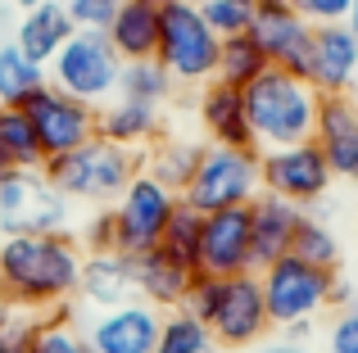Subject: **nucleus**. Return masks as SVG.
<instances>
[{
    "label": "nucleus",
    "instance_id": "f257e3e1",
    "mask_svg": "<svg viewBox=\"0 0 358 353\" xmlns=\"http://www.w3.org/2000/svg\"><path fill=\"white\" fill-rule=\"evenodd\" d=\"M82 249L69 231L0 240V299L18 313H50L78 294Z\"/></svg>",
    "mask_w": 358,
    "mask_h": 353
},
{
    "label": "nucleus",
    "instance_id": "f03ea898",
    "mask_svg": "<svg viewBox=\"0 0 358 353\" xmlns=\"http://www.w3.org/2000/svg\"><path fill=\"white\" fill-rule=\"evenodd\" d=\"M186 308L209 326V336H213L218 349H236V353L254 349L272 331L259 272H241V276L195 272L191 294H186Z\"/></svg>",
    "mask_w": 358,
    "mask_h": 353
},
{
    "label": "nucleus",
    "instance_id": "7ed1b4c3",
    "mask_svg": "<svg viewBox=\"0 0 358 353\" xmlns=\"http://www.w3.org/2000/svg\"><path fill=\"white\" fill-rule=\"evenodd\" d=\"M317 105H322V96H317V87L308 77H295L286 68H268L259 82L245 87L254 145L259 150H277V145L313 141Z\"/></svg>",
    "mask_w": 358,
    "mask_h": 353
},
{
    "label": "nucleus",
    "instance_id": "20e7f679",
    "mask_svg": "<svg viewBox=\"0 0 358 353\" xmlns=\"http://www.w3.org/2000/svg\"><path fill=\"white\" fill-rule=\"evenodd\" d=\"M45 176L55 181V190L64 200H82V204H114L122 195V186L141 172V154L127 145H114L105 136H91L87 145L69 154L45 159Z\"/></svg>",
    "mask_w": 358,
    "mask_h": 353
},
{
    "label": "nucleus",
    "instance_id": "39448f33",
    "mask_svg": "<svg viewBox=\"0 0 358 353\" xmlns=\"http://www.w3.org/2000/svg\"><path fill=\"white\" fill-rule=\"evenodd\" d=\"M218 45L222 36L204 23L200 5L191 0H168L159 14V50L155 59L168 68L177 87H204L218 77Z\"/></svg>",
    "mask_w": 358,
    "mask_h": 353
},
{
    "label": "nucleus",
    "instance_id": "423d86ee",
    "mask_svg": "<svg viewBox=\"0 0 358 353\" xmlns=\"http://www.w3.org/2000/svg\"><path fill=\"white\" fill-rule=\"evenodd\" d=\"M263 195L259 176V150H231V145H204L195 176L186 181L182 200L200 213H222V209H245Z\"/></svg>",
    "mask_w": 358,
    "mask_h": 353
},
{
    "label": "nucleus",
    "instance_id": "0eeeda50",
    "mask_svg": "<svg viewBox=\"0 0 358 353\" xmlns=\"http://www.w3.org/2000/svg\"><path fill=\"white\" fill-rule=\"evenodd\" d=\"M341 276L331 267L304 263L299 254H281L277 263L259 267L263 303H268L272 326H290V322H313L322 308H331V290Z\"/></svg>",
    "mask_w": 358,
    "mask_h": 353
},
{
    "label": "nucleus",
    "instance_id": "6e6552de",
    "mask_svg": "<svg viewBox=\"0 0 358 353\" xmlns=\"http://www.w3.org/2000/svg\"><path fill=\"white\" fill-rule=\"evenodd\" d=\"M50 87L69 91V96L87 100V105H105L118 96V77H122V59L109 45L105 32H73L69 45L50 59Z\"/></svg>",
    "mask_w": 358,
    "mask_h": 353
},
{
    "label": "nucleus",
    "instance_id": "1a4fd4ad",
    "mask_svg": "<svg viewBox=\"0 0 358 353\" xmlns=\"http://www.w3.org/2000/svg\"><path fill=\"white\" fill-rule=\"evenodd\" d=\"M177 200H182V195L168 190L164 181H155V176L141 168L127 186H122L114 209H109L114 213V254L136 258V254H145V249H159Z\"/></svg>",
    "mask_w": 358,
    "mask_h": 353
},
{
    "label": "nucleus",
    "instance_id": "9d476101",
    "mask_svg": "<svg viewBox=\"0 0 358 353\" xmlns=\"http://www.w3.org/2000/svg\"><path fill=\"white\" fill-rule=\"evenodd\" d=\"M69 204L41 168H9L0 181V236H50L69 227Z\"/></svg>",
    "mask_w": 358,
    "mask_h": 353
},
{
    "label": "nucleus",
    "instance_id": "9b49d317",
    "mask_svg": "<svg viewBox=\"0 0 358 353\" xmlns=\"http://www.w3.org/2000/svg\"><path fill=\"white\" fill-rule=\"evenodd\" d=\"M18 109L27 114V123H32L45 159L69 154V150H78V145H87L91 136H96V114L100 109L87 105V100H78V96H69V91H59V87H50V82H45L41 91H32Z\"/></svg>",
    "mask_w": 358,
    "mask_h": 353
},
{
    "label": "nucleus",
    "instance_id": "f8f14e48",
    "mask_svg": "<svg viewBox=\"0 0 358 353\" xmlns=\"http://www.w3.org/2000/svg\"><path fill=\"white\" fill-rule=\"evenodd\" d=\"M259 176H263V190L268 195H281V200L299 204V209L317 204L336 181V172L327 163V154L317 150V141L259 150Z\"/></svg>",
    "mask_w": 358,
    "mask_h": 353
},
{
    "label": "nucleus",
    "instance_id": "ddd939ff",
    "mask_svg": "<svg viewBox=\"0 0 358 353\" xmlns=\"http://www.w3.org/2000/svg\"><path fill=\"white\" fill-rule=\"evenodd\" d=\"M250 36L263 45L272 68H286L295 77H308V59H313V27L286 5V0H259L254 9Z\"/></svg>",
    "mask_w": 358,
    "mask_h": 353
},
{
    "label": "nucleus",
    "instance_id": "4468645a",
    "mask_svg": "<svg viewBox=\"0 0 358 353\" xmlns=\"http://www.w3.org/2000/svg\"><path fill=\"white\" fill-rule=\"evenodd\" d=\"M159 322H164V313L155 303L127 299L114 308H96L82 322V331L96 353H150L159 340Z\"/></svg>",
    "mask_w": 358,
    "mask_h": 353
},
{
    "label": "nucleus",
    "instance_id": "2eb2a0df",
    "mask_svg": "<svg viewBox=\"0 0 358 353\" xmlns=\"http://www.w3.org/2000/svg\"><path fill=\"white\" fill-rule=\"evenodd\" d=\"M200 272H209V276H241V272H254L250 204H245V209L204 213V231H200Z\"/></svg>",
    "mask_w": 358,
    "mask_h": 353
},
{
    "label": "nucleus",
    "instance_id": "dca6fc26",
    "mask_svg": "<svg viewBox=\"0 0 358 353\" xmlns=\"http://www.w3.org/2000/svg\"><path fill=\"white\" fill-rule=\"evenodd\" d=\"M308 82L317 87V96H350L358 87V36L350 32V23L313 27Z\"/></svg>",
    "mask_w": 358,
    "mask_h": 353
},
{
    "label": "nucleus",
    "instance_id": "f3484780",
    "mask_svg": "<svg viewBox=\"0 0 358 353\" xmlns=\"http://www.w3.org/2000/svg\"><path fill=\"white\" fill-rule=\"evenodd\" d=\"M313 141L341 181H358V100L354 96H322Z\"/></svg>",
    "mask_w": 358,
    "mask_h": 353
},
{
    "label": "nucleus",
    "instance_id": "a211bd4d",
    "mask_svg": "<svg viewBox=\"0 0 358 353\" xmlns=\"http://www.w3.org/2000/svg\"><path fill=\"white\" fill-rule=\"evenodd\" d=\"M304 222V209L281 195H268L263 190L259 200L250 204V240H254V272L268 263H277L281 254H290L295 245V231Z\"/></svg>",
    "mask_w": 358,
    "mask_h": 353
},
{
    "label": "nucleus",
    "instance_id": "6ab92c4d",
    "mask_svg": "<svg viewBox=\"0 0 358 353\" xmlns=\"http://www.w3.org/2000/svg\"><path fill=\"white\" fill-rule=\"evenodd\" d=\"M200 123L213 145H231V150H259L250 127V109H245V91L227 82H204L200 91Z\"/></svg>",
    "mask_w": 358,
    "mask_h": 353
},
{
    "label": "nucleus",
    "instance_id": "aec40b11",
    "mask_svg": "<svg viewBox=\"0 0 358 353\" xmlns=\"http://www.w3.org/2000/svg\"><path fill=\"white\" fill-rule=\"evenodd\" d=\"M131 281H136V299L168 313V308H186L195 272L186 263H177L168 249H145V254L131 258Z\"/></svg>",
    "mask_w": 358,
    "mask_h": 353
},
{
    "label": "nucleus",
    "instance_id": "412c9836",
    "mask_svg": "<svg viewBox=\"0 0 358 353\" xmlns=\"http://www.w3.org/2000/svg\"><path fill=\"white\" fill-rule=\"evenodd\" d=\"M73 32H78V27H73V18H69V5H64V0H45V5H36V9H23L14 45L27 59H36L41 68H50V59L69 45Z\"/></svg>",
    "mask_w": 358,
    "mask_h": 353
},
{
    "label": "nucleus",
    "instance_id": "4be33fe9",
    "mask_svg": "<svg viewBox=\"0 0 358 353\" xmlns=\"http://www.w3.org/2000/svg\"><path fill=\"white\" fill-rule=\"evenodd\" d=\"M159 14H164L159 0H122L118 5V14H114V23L105 27V36L118 50L122 63L155 59V50H159Z\"/></svg>",
    "mask_w": 358,
    "mask_h": 353
},
{
    "label": "nucleus",
    "instance_id": "5701e85b",
    "mask_svg": "<svg viewBox=\"0 0 358 353\" xmlns=\"http://www.w3.org/2000/svg\"><path fill=\"white\" fill-rule=\"evenodd\" d=\"M78 299L96 308H114V303L136 299V281H131V258L122 254H87L78 276Z\"/></svg>",
    "mask_w": 358,
    "mask_h": 353
},
{
    "label": "nucleus",
    "instance_id": "b1692460",
    "mask_svg": "<svg viewBox=\"0 0 358 353\" xmlns=\"http://www.w3.org/2000/svg\"><path fill=\"white\" fill-rule=\"evenodd\" d=\"M96 136H105L114 145H127V150H141V145H150L159 136V105L131 100V96L109 100L96 114Z\"/></svg>",
    "mask_w": 358,
    "mask_h": 353
},
{
    "label": "nucleus",
    "instance_id": "393cba45",
    "mask_svg": "<svg viewBox=\"0 0 358 353\" xmlns=\"http://www.w3.org/2000/svg\"><path fill=\"white\" fill-rule=\"evenodd\" d=\"M23 349L27 353H96L87 340V331L78 326V317H73L69 303H59V308L50 313H36V317H27L23 326Z\"/></svg>",
    "mask_w": 358,
    "mask_h": 353
},
{
    "label": "nucleus",
    "instance_id": "a878e982",
    "mask_svg": "<svg viewBox=\"0 0 358 353\" xmlns=\"http://www.w3.org/2000/svg\"><path fill=\"white\" fill-rule=\"evenodd\" d=\"M268 54H263V45L254 41L250 32L241 36H222L218 45V82H227V87H250V82H259L263 73H268Z\"/></svg>",
    "mask_w": 358,
    "mask_h": 353
},
{
    "label": "nucleus",
    "instance_id": "bb28decb",
    "mask_svg": "<svg viewBox=\"0 0 358 353\" xmlns=\"http://www.w3.org/2000/svg\"><path fill=\"white\" fill-rule=\"evenodd\" d=\"M0 154L9 168H45V150L18 105H0Z\"/></svg>",
    "mask_w": 358,
    "mask_h": 353
},
{
    "label": "nucleus",
    "instance_id": "cd10ccee",
    "mask_svg": "<svg viewBox=\"0 0 358 353\" xmlns=\"http://www.w3.org/2000/svg\"><path fill=\"white\" fill-rule=\"evenodd\" d=\"M50 73L36 59H27L14 41H0V105H23L32 91H41Z\"/></svg>",
    "mask_w": 358,
    "mask_h": 353
},
{
    "label": "nucleus",
    "instance_id": "c85d7f7f",
    "mask_svg": "<svg viewBox=\"0 0 358 353\" xmlns=\"http://www.w3.org/2000/svg\"><path fill=\"white\" fill-rule=\"evenodd\" d=\"M213 349L218 345H213L209 326H204L191 308H168L164 322H159V340H155L150 353H213Z\"/></svg>",
    "mask_w": 358,
    "mask_h": 353
},
{
    "label": "nucleus",
    "instance_id": "c756f323",
    "mask_svg": "<svg viewBox=\"0 0 358 353\" xmlns=\"http://www.w3.org/2000/svg\"><path fill=\"white\" fill-rule=\"evenodd\" d=\"M200 150H204V145H195V141H177V136H173V141H155L145 172L155 176V181H164L168 190H177V195H182V190H186V181L195 176Z\"/></svg>",
    "mask_w": 358,
    "mask_h": 353
},
{
    "label": "nucleus",
    "instance_id": "7c9ffc66",
    "mask_svg": "<svg viewBox=\"0 0 358 353\" xmlns=\"http://www.w3.org/2000/svg\"><path fill=\"white\" fill-rule=\"evenodd\" d=\"M200 231H204V213L191 209L186 200H177V209H173V218H168V227H164L159 249H168V254H173L177 263H186L191 272H200Z\"/></svg>",
    "mask_w": 358,
    "mask_h": 353
},
{
    "label": "nucleus",
    "instance_id": "2f4dec72",
    "mask_svg": "<svg viewBox=\"0 0 358 353\" xmlns=\"http://www.w3.org/2000/svg\"><path fill=\"white\" fill-rule=\"evenodd\" d=\"M177 82L168 77V68L159 59H136V63H122V77H118V96L131 100H150V105H164L173 96Z\"/></svg>",
    "mask_w": 358,
    "mask_h": 353
},
{
    "label": "nucleus",
    "instance_id": "473e14b6",
    "mask_svg": "<svg viewBox=\"0 0 358 353\" xmlns=\"http://www.w3.org/2000/svg\"><path fill=\"white\" fill-rule=\"evenodd\" d=\"M290 254H299L304 263H317V267H331V272H336V263H341V240H336V231L327 227V222H317V218L304 213Z\"/></svg>",
    "mask_w": 358,
    "mask_h": 353
},
{
    "label": "nucleus",
    "instance_id": "72a5a7b5",
    "mask_svg": "<svg viewBox=\"0 0 358 353\" xmlns=\"http://www.w3.org/2000/svg\"><path fill=\"white\" fill-rule=\"evenodd\" d=\"M254 9H259V0H204L200 14L218 36H241L254 27Z\"/></svg>",
    "mask_w": 358,
    "mask_h": 353
},
{
    "label": "nucleus",
    "instance_id": "f704fd0d",
    "mask_svg": "<svg viewBox=\"0 0 358 353\" xmlns=\"http://www.w3.org/2000/svg\"><path fill=\"white\" fill-rule=\"evenodd\" d=\"M118 5L122 0H69V18L82 32H105V27L114 23Z\"/></svg>",
    "mask_w": 358,
    "mask_h": 353
},
{
    "label": "nucleus",
    "instance_id": "c9c22d12",
    "mask_svg": "<svg viewBox=\"0 0 358 353\" xmlns=\"http://www.w3.org/2000/svg\"><path fill=\"white\" fill-rule=\"evenodd\" d=\"M308 27H327V23H345L354 9V0H286Z\"/></svg>",
    "mask_w": 358,
    "mask_h": 353
},
{
    "label": "nucleus",
    "instance_id": "e433bc0d",
    "mask_svg": "<svg viewBox=\"0 0 358 353\" xmlns=\"http://www.w3.org/2000/svg\"><path fill=\"white\" fill-rule=\"evenodd\" d=\"M327 353H358V294L336 313L331 331H327Z\"/></svg>",
    "mask_w": 358,
    "mask_h": 353
},
{
    "label": "nucleus",
    "instance_id": "4c0bfd02",
    "mask_svg": "<svg viewBox=\"0 0 358 353\" xmlns=\"http://www.w3.org/2000/svg\"><path fill=\"white\" fill-rule=\"evenodd\" d=\"M82 240H87L91 254H114V213H96V218L87 222V231H82Z\"/></svg>",
    "mask_w": 358,
    "mask_h": 353
},
{
    "label": "nucleus",
    "instance_id": "58836bf2",
    "mask_svg": "<svg viewBox=\"0 0 358 353\" xmlns=\"http://www.w3.org/2000/svg\"><path fill=\"white\" fill-rule=\"evenodd\" d=\"M23 322H27V317H18V308H14V303H5V299H0V336H9V331H18Z\"/></svg>",
    "mask_w": 358,
    "mask_h": 353
},
{
    "label": "nucleus",
    "instance_id": "ea45409f",
    "mask_svg": "<svg viewBox=\"0 0 358 353\" xmlns=\"http://www.w3.org/2000/svg\"><path fill=\"white\" fill-rule=\"evenodd\" d=\"M23 326H27V322H23ZM23 326L9 331V336H0V353H18V349H23Z\"/></svg>",
    "mask_w": 358,
    "mask_h": 353
},
{
    "label": "nucleus",
    "instance_id": "a19ab883",
    "mask_svg": "<svg viewBox=\"0 0 358 353\" xmlns=\"http://www.w3.org/2000/svg\"><path fill=\"white\" fill-rule=\"evenodd\" d=\"M259 353H304V345H290V340H277V345L259 349Z\"/></svg>",
    "mask_w": 358,
    "mask_h": 353
},
{
    "label": "nucleus",
    "instance_id": "79ce46f5",
    "mask_svg": "<svg viewBox=\"0 0 358 353\" xmlns=\"http://www.w3.org/2000/svg\"><path fill=\"white\" fill-rule=\"evenodd\" d=\"M345 23H350V32L358 36V0H354V9H350V18H345Z\"/></svg>",
    "mask_w": 358,
    "mask_h": 353
},
{
    "label": "nucleus",
    "instance_id": "37998d69",
    "mask_svg": "<svg viewBox=\"0 0 358 353\" xmlns=\"http://www.w3.org/2000/svg\"><path fill=\"white\" fill-rule=\"evenodd\" d=\"M9 5H18V9H36V5H45V0H9Z\"/></svg>",
    "mask_w": 358,
    "mask_h": 353
},
{
    "label": "nucleus",
    "instance_id": "c03bdc74",
    "mask_svg": "<svg viewBox=\"0 0 358 353\" xmlns=\"http://www.w3.org/2000/svg\"><path fill=\"white\" fill-rule=\"evenodd\" d=\"M5 172H9V163H5V154H0V181H5Z\"/></svg>",
    "mask_w": 358,
    "mask_h": 353
},
{
    "label": "nucleus",
    "instance_id": "a18cd8bd",
    "mask_svg": "<svg viewBox=\"0 0 358 353\" xmlns=\"http://www.w3.org/2000/svg\"><path fill=\"white\" fill-rule=\"evenodd\" d=\"M191 5H204V0H191Z\"/></svg>",
    "mask_w": 358,
    "mask_h": 353
},
{
    "label": "nucleus",
    "instance_id": "49530a36",
    "mask_svg": "<svg viewBox=\"0 0 358 353\" xmlns=\"http://www.w3.org/2000/svg\"><path fill=\"white\" fill-rule=\"evenodd\" d=\"M159 5H168V0H159Z\"/></svg>",
    "mask_w": 358,
    "mask_h": 353
},
{
    "label": "nucleus",
    "instance_id": "de8ad7c7",
    "mask_svg": "<svg viewBox=\"0 0 358 353\" xmlns=\"http://www.w3.org/2000/svg\"><path fill=\"white\" fill-rule=\"evenodd\" d=\"M64 5H69V0H64Z\"/></svg>",
    "mask_w": 358,
    "mask_h": 353
}]
</instances>
